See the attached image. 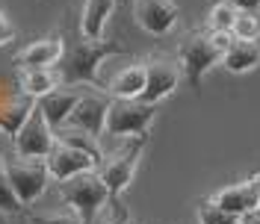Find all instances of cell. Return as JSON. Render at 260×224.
I'll return each instance as SVG.
<instances>
[{"instance_id":"obj_26","label":"cell","mask_w":260,"mask_h":224,"mask_svg":"<svg viewBox=\"0 0 260 224\" xmlns=\"http://www.w3.org/2000/svg\"><path fill=\"white\" fill-rule=\"evenodd\" d=\"M24 204L18 201L15 189H12V183H9V177L3 171V162H0V212H6V215H12V212H21Z\"/></svg>"},{"instance_id":"obj_7","label":"cell","mask_w":260,"mask_h":224,"mask_svg":"<svg viewBox=\"0 0 260 224\" xmlns=\"http://www.w3.org/2000/svg\"><path fill=\"white\" fill-rule=\"evenodd\" d=\"M53 144H56L53 127L48 124L45 112L39 109V103H36L30 109V115L24 118V124L18 127V133L12 136V147L21 157H48Z\"/></svg>"},{"instance_id":"obj_24","label":"cell","mask_w":260,"mask_h":224,"mask_svg":"<svg viewBox=\"0 0 260 224\" xmlns=\"http://www.w3.org/2000/svg\"><path fill=\"white\" fill-rule=\"evenodd\" d=\"M231 32H234V39H240V42H257L260 39V15L257 12H240Z\"/></svg>"},{"instance_id":"obj_8","label":"cell","mask_w":260,"mask_h":224,"mask_svg":"<svg viewBox=\"0 0 260 224\" xmlns=\"http://www.w3.org/2000/svg\"><path fill=\"white\" fill-rule=\"evenodd\" d=\"M180 77L183 74H180L178 59H169L162 53H154L151 59H145V92H142L139 100L157 106L160 100H166L169 95H175Z\"/></svg>"},{"instance_id":"obj_21","label":"cell","mask_w":260,"mask_h":224,"mask_svg":"<svg viewBox=\"0 0 260 224\" xmlns=\"http://www.w3.org/2000/svg\"><path fill=\"white\" fill-rule=\"evenodd\" d=\"M237 15H240V9H237L231 0H219V3H213L210 12H207V32H231L234 30Z\"/></svg>"},{"instance_id":"obj_18","label":"cell","mask_w":260,"mask_h":224,"mask_svg":"<svg viewBox=\"0 0 260 224\" xmlns=\"http://www.w3.org/2000/svg\"><path fill=\"white\" fill-rule=\"evenodd\" d=\"M56 86H62L56 68H21V92L27 97H32V100L45 97Z\"/></svg>"},{"instance_id":"obj_30","label":"cell","mask_w":260,"mask_h":224,"mask_svg":"<svg viewBox=\"0 0 260 224\" xmlns=\"http://www.w3.org/2000/svg\"><path fill=\"white\" fill-rule=\"evenodd\" d=\"M240 224H260V209H254V212L243 215V218H240Z\"/></svg>"},{"instance_id":"obj_4","label":"cell","mask_w":260,"mask_h":224,"mask_svg":"<svg viewBox=\"0 0 260 224\" xmlns=\"http://www.w3.org/2000/svg\"><path fill=\"white\" fill-rule=\"evenodd\" d=\"M59 198L65 201V207H71L83 221L89 224L95 218V212L113 195L107 189V183L101 180L98 168H92V171H83V174H74V177H68V180H62L59 183Z\"/></svg>"},{"instance_id":"obj_5","label":"cell","mask_w":260,"mask_h":224,"mask_svg":"<svg viewBox=\"0 0 260 224\" xmlns=\"http://www.w3.org/2000/svg\"><path fill=\"white\" fill-rule=\"evenodd\" d=\"M157 118V106H151L145 100H121L113 97L110 109H107V124L104 136L113 139H130V136H145L151 124Z\"/></svg>"},{"instance_id":"obj_12","label":"cell","mask_w":260,"mask_h":224,"mask_svg":"<svg viewBox=\"0 0 260 224\" xmlns=\"http://www.w3.org/2000/svg\"><path fill=\"white\" fill-rule=\"evenodd\" d=\"M45 162H48L50 180H56V183H62V180H68V177H74V174H83V171L98 168L95 160H92L89 154H83V151L71 147V144H62V142H56L50 147V154L45 157Z\"/></svg>"},{"instance_id":"obj_11","label":"cell","mask_w":260,"mask_h":224,"mask_svg":"<svg viewBox=\"0 0 260 224\" xmlns=\"http://www.w3.org/2000/svg\"><path fill=\"white\" fill-rule=\"evenodd\" d=\"M89 86H56L53 92H48L45 97H39L36 103H39V109L45 112V118H48V124L53 130H59L68 124V118H71V112L74 106L80 103L83 92H86Z\"/></svg>"},{"instance_id":"obj_13","label":"cell","mask_w":260,"mask_h":224,"mask_svg":"<svg viewBox=\"0 0 260 224\" xmlns=\"http://www.w3.org/2000/svg\"><path fill=\"white\" fill-rule=\"evenodd\" d=\"M210 201L216 204V207H222L225 212L237 215V218H243V215H248V212L260 209V192L251 186V180L231 183V186H225V189L213 192Z\"/></svg>"},{"instance_id":"obj_27","label":"cell","mask_w":260,"mask_h":224,"mask_svg":"<svg viewBox=\"0 0 260 224\" xmlns=\"http://www.w3.org/2000/svg\"><path fill=\"white\" fill-rule=\"evenodd\" d=\"M12 39H15V27H12V21L6 18V12L0 9V48H3V45H9Z\"/></svg>"},{"instance_id":"obj_19","label":"cell","mask_w":260,"mask_h":224,"mask_svg":"<svg viewBox=\"0 0 260 224\" xmlns=\"http://www.w3.org/2000/svg\"><path fill=\"white\" fill-rule=\"evenodd\" d=\"M32 106H36V100L27 97L24 92L15 95V97H9L6 103H0V133L12 139V136L18 133V127L24 124V118L30 115Z\"/></svg>"},{"instance_id":"obj_28","label":"cell","mask_w":260,"mask_h":224,"mask_svg":"<svg viewBox=\"0 0 260 224\" xmlns=\"http://www.w3.org/2000/svg\"><path fill=\"white\" fill-rule=\"evenodd\" d=\"M207 35H210V42H213L219 50H222V53H225V50L234 45V32H207Z\"/></svg>"},{"instance_id":"obj_22","label":"cell","mask_w":260,"mask_h":224,"mask_svg":"<svg viewBox=\"0 0 260 224\" xmlns=\"http://www.w3.org/2000/svg\"><path fill=\"white\" fill-rule=\"evenodd\" d=\"M30 224H86L71 207H53L42 212H30Z\"/></svg>"},{"instance_id":"obj_17","label":"cell","mask_w":260,"mask_h":224,"mask_svg":"<svg viewBox=\"0 0 260 224\" xmlns=\"http://www.w3.org/2000/svg\"><path fill=\"white\" fill-rule=\"evenodd\" d=\"M222 65L231 74H248L260 65V45L257 42H240L234 39V45L222 53Z\"/></svg>"},{"instance_id":"obj_6","label":"cell","mask_w":260,"mask_h":224,"mask_svg":"<svg viewBox=\"0 0 260 224\" xmlns=\"http://www.w3.org/2000/svg\"><path fill=\"white\" fill-rule=\"evenodd\" d=\"M178 65H180V74L186 77V83L195 92H201L204 74L213 65H222V50L210 42L207 32H189L178 45Z\"/></svg>"},{"instance_id":"obj_16","label":"cell","mask_w":260,"mask_h":224,"mask_svg":"<svg viewBox=\"0 0 260 224\" xmlns=\"http://www.w3.org/2000/svg\"><path fill=\"white\" fill-rule=\"evenodd\" d=\"M115 9V0H83V18L80 32L83 39H104L107 21Z\"/></svg>"},{"instance_id":"obj_1","label":"cell","mask_w":260,"mask_h":224,"mask_svg":"<svg viewBox=\"0 0 260 224\" xmlns=\"http://www.w3.org/2000/svg\"><path fill=\"white\" fill-rule=\"evenodd\" d=\"M115 53H124V48L107 39H80L68 45L56 65L59 83L62 86H98V71L104 59H110Z\"/></svg>"},{"instance_id":"obj_31","label":"cell","mask_w":260,"mask_h":224,"mask_svg":"<svg viewBox=\"0 0 260 224\" xmlns=\"http://www.w3.org/2000/svg\"><path fill=\"white\" fill-rule=\"evenodd\" d=\"M248 180H251V186H254V189H257V192H260V174H251V177H248Z\"/></svg>"},{"instance_id":"obj_23","label":"cell","mask_w":260,"mask_h":224,"mask_svg":"<svg viewBox=\"0 0 260 224\" xmlns=\"http://www.w3.org/2000/svg\"><path fill=\"white\" fill-rule=\"evenodd\" d=\"M89 224H130V209L124 207L118 198H110V201L95 212V218Z\"/></svg>"},{"instance_id":"obj_32","label":"cell","mask_w":260,"mask_h":224,"mask_svg":"<svg viewBox=\"0 0 260 224\" xmlns=\"http://www.w3.org/2000/svg\"><path fill=\"white\" fill-rule=\"evenodd\" d=\"M0 224H9V215L6 212H0Z\"/></svg>"},{"instance_id":"obj_25","label":"cell","mask_w":260,"mask_h":224,"mask_svg":"<svg viewBox=\"0 0 260 224\" xmlns=\"http://www.w3.org/2000/svg\"><path fill=\"white\" fill-rule=\"evenodd\" d=\"M198 224H240V218L225 212L222 207H216L210 198H207V201L198 204Z\"/></svg>"},{"instance_id":"obj_20","label":"cell","mask_w":260,"mask_h":224,"mask_svg":"<svg viewBox=\"0 0 260 224\" xmlns=\"http://www.w3.org/2000/svg\"><path fill=\"white\" fill-rule=\"evenodd\" d=\"M53 136H56V142L71 144V147H77V151H83V154H89V157L95 160V165L104 160V147H101V142H98V136L86 133V130H77V127H68V124H65V127L53 130Z\"/></svg>"},{"instance_id":"obj_2","label":"cell","mask_w":260,"mask_h":224,"mask_svg":"<svg viewBox=\"0 0 260 224\" xmlns=\"http://www.w3.org/2000/svg\"><path fill=\"white\" fill-rule=\"evenodd\" d=\"M115 151H104V160L98 162V174L107 183V189L113 198H121V192L133 183V174L139 168L142 151L148 144V133L145 136H130V139H118Z\"/></svg>"},{"instance_id":"obj_3","label":"cell","mask_w":260,"mask_h":224,"mask_svg":"<svg viewBox=\"0 0 260 224\" xmlns=\"http://www.w3.org/2000/svg\"><path fill=\"white\" fill-rule=\"evenodd\" d=\"M3 162V171L9 177L12 189H15L18 201L24 207L36 204L42 195L48 192V183H50V171H48V162L45 157H21V154H6L0 157Z\"/></svg>"},{"instance_id":"obj_15","label":"cell","mask_w":260,"mask_h":224,"mask_svg":"<svg viewBox=\"0 0 260 224\" xmlns=\"http://www.w3.org/2000/svg\"><path fill=\"white\" fill-rule=\"evenodd\" d=\"M110 97H121V100H139L145 92V62H133L113 74V80L104 89Z\"/></svg>"},{"instance_id":"obj_29","label":"cell","mask_w":260,"mask_h":224,"mask_svg":"<svg viewBox=\"0 0 260 224\" xmlns=\"http://www.w3.org/2000/svg\"><path fill=\"white\" fill-rule=\"evenodd\" d=\"M240 12H257L260 9V0H231Z\"/></svg>"},{"instance_id":"obj_10","label":"cell","mask_w":260,"mask_h":224,"mask_svg":"<svg viewBox=\"0 0 260 224\" xmlns=\"http://www.w3.org/2000/svg\"><path fill=\"white\" fill-rule=\"evenodd\" d=\"M133 18L148 35H169L178 27L180 9L175 0H136L133 3Z\"/></svg>"},{"instance_id":"obj_14","label":"cell","mask_w":260,"mask_h":224,"mask_svg":"<svg viewBox=\"0 0 260 224\" xmlns=\"http://www.w3.org/2000/svg\"><path fill=\"white\" fill-rule=\"evenodd\" d=\"M62 53H65L62 39L59 35H45V39H36L21 50L18 62H21V68H56Z\"/></svg>"},{"instance_id":"obj_9","label":"cell","mask_w":260,"mask_h":224,"mask_svg":"<svg viewBox=\"0 0 260 224\" xmlns=\"http://www.w3.org/2000/svg\"><path fill=\"white\" fill-rule=\"evenodd\" d=\"M110 100L113 97L107 95L104 89L98 86H89L83 92L80 103L74 106L71 118H68V127H77V130H86L92 136H104V124H107V109H110Z\"/></svg>"}]
</instances>
